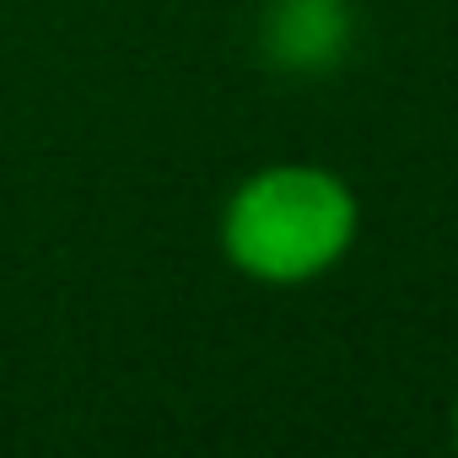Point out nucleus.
Masks as SVG:
<instances>
[{
    "mask_svg": "<svg viewBox=\"0 0 458 458\" xmlns=\"http://www.w3.org/2000/svg\"><path fill=\"white\" fill-rule=\"evenodd\" d=\"M361 233L351 178L324 162H265L221 199V259L259 286H308L329 276Z\"/></svg>",
    "mask_w": 458,
    "mask_h": 458,
    "instance_id": "nucleus-1",
    "label": "nucleus"
},
{
    "mask_svg": "<svg viewBox=\"0 0 458 458\" xmlns=\"http://www.w3.org/2000/svg\"><path fill=\"white\" fill-rule=\"evenodd\" d=\"M259 28V44L281 71L318 76L351 44V6L345 0H270V17Z\"/></svg>",
    "mask_w": 458,
    "mask_h": 458,
    "instance_id": "nucleus-2",
    "label": "nucleus"
},
{
    "mask_svg": "<svg viewBox=\"0 0 458 458\" xmlns=\"http://www.w3.org/2000/svg\"><path fill=\"white\" fill-rule=\"evenodd\" d=\"M453 442H458V404H453Z\"/></svg>",
    "mask_w": 458,
    "mask_h": 458,
    "instance_id": "nucleus-3",
    "label": "nucleus"
}]
</instances>
